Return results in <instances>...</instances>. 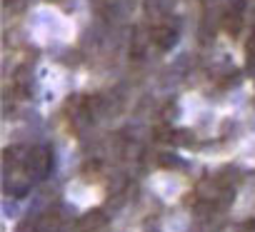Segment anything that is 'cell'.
Segmentation results:
<instances>
[]
</instances>
